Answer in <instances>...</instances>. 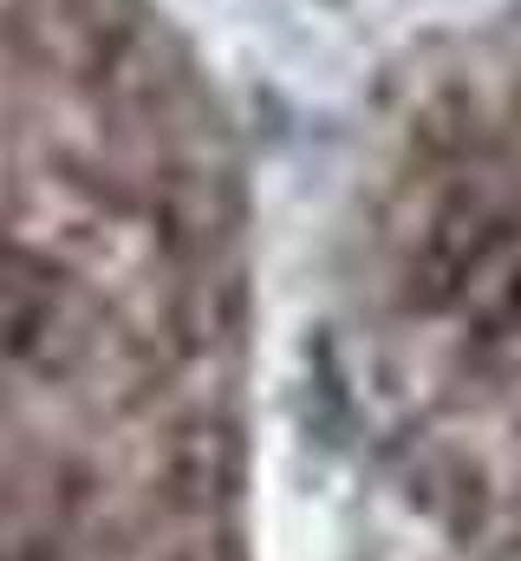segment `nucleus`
<instances>
[{"instance_id":"obj_1","label":"nucleus","mask_w":521,"mask_h":561,"mask_svg":"<svg viewBox=\"0 0 521 561\" xmlns=\"http://www.w3.org/2000/svg\"><path fill=\"white\" fill-rule=\"evenodd\" d=\"M0 561H39V556H0Z\"/></svg>"}]
</instances>
